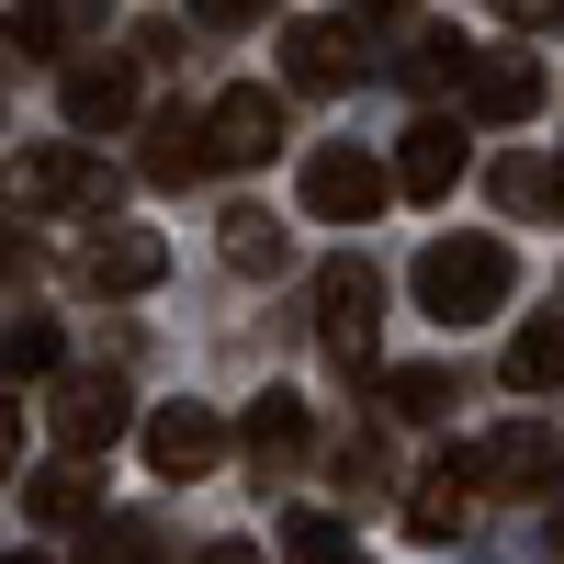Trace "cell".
Wrapping results in <instances>:
<instances>
[{"label": "cell", "instance_id": "13", "mask_svg": "<svg viewBox=\"0 0 564 564\" xmlns=\"http://www.w3.org/2000/svg\"><path fill=\"white\" fill-rule=\"evenodd\" d=\"M475 170V148L441 124V113H417L406 124V148H395V193H417V204H452V181Z\"/></svg>", "mask_w": 564, "mask_h": 564}, {"label": "cell", "instance_id": "7", "mask_svg": "<svg viewBox=\"0 0 564 564\" xmlns=\"http://www.w3.org/2000/svg\"><path fill=\"white\" fill-rule=\"evenodd\" d=\"M148 463L170 486H193V475H215L226 463V417L215 406H193V395H170V406H148Z\"/></svg>", "mask_w": 564, "mask_h": 564}, {"label": "cell", "instance_id": "8", "mask_svg": "<svg viewBox=\"0 0 564 564\" xmlns=\"http://www.w3.org/2000/svg\"><path fill=\"white\" fill-rule=\"evenodd\" d=\"M542 57H520V45H497V57H475V68H463V113H475V124H531L542 113Z\"/></svg>", "mask_w": 564, "mask_h": 564}, {"label": "cell", "instance_id": "4", "mask_svg": "<svg viewBox=\"0 0 564 564\" xmlns=\"http://www.w3.org/2000/svg\"><path fill=\"white\" fill-rule=\"evenodd\" d=\"M124 430H135V384L124 372H57V452L102 463Z\"/></svg>", "mask_w": 564, "mask_h": 564}, {"label": "cell", "instance_id": "9", "mask_svg": "<svg viewBox=\"0 0 564 564\" xmlns=\"http://www.w3.org/2000/svg\"><path fill=\"white\" fill-rule=\"evenodd\" d=\"M282 79H294V90H350V79H361V34H350L339 12L282 23Z\"/></svg>", "mask_w": 564, "mask_h": 564}, {"label": "cell", "instance_id": "15", "mask_svg": "<svg viewBox=\"0 0 564 564\" xmlns=\"http://www.w3.org/2000/svg\"><path fill=\"white\" fill-rule=\"evenodd\" d=\"M135 170H148L159 193H193V181L215 170V135H204V113H159V124H148V148H135Z\"/></svg>", "mask_w": 564, "mask_h": 564}, {"label": "cell", "instance_id": "23", "mask_svg": "<svg viewBox=\"0 0 564 564\" xmlns=\"http://www.w3.org/2000/svg\"><path fill=\"white\" fill-rule=\"evenodd\" d=\"M384 406H395V417H441V406H452V372H441V361H395V372H384Z\"/></svg>", "mask_w": 564, "mask_h": 564}, {"label": "cell", "instance_id": "25", "mask_svg": "<svg viewBox=\"0 0 564 564\" xmlns=\"http://www.w3.org/2000/svg\"><path fill=\"white\" fill-rule=\"evenodd\" d=\"M260 12H271V0H193V23H204V34H249Z\"/></svg>", "mask_w": 564, "mask_h": 564}, {"label": "cell", "instance_id": "3", "mask_svg": "<svg viewBox=\"0 0 564 564\" xmlns=\"http://www.w3.org/2000/svg\"><path fill=\"white\" fill-rule=\"evenodd\" d=\"M316 339L350 372H372V350H384V282H372V260H327L316 271Z\"/></svg>", "mask_w": 564, "mask_h": 564}, {"label": "cell", "instance_id": "27", "mask_svg": "<svg viewBox=\"0 0 564 564\" xmlns=\"http://www.w3.org/2000/svg\"><path fill=\"white\" fill-rule=\"evenodd\" d=\"M12 463H23V417L0 406V486H12Z\"/></svg>", "mask_w": 564, "mask_h": 564}, {"label": "cell", "instance_id": "2", "mask_svg": "<svg viewBox=\"0 0 564 564\" xmlns=\"http://www.w3.org/2000/svg\"><path fill=\"white\" fill-rule=\"evenodd\" d=\"M0 204H12V215H102L113 170L90 148H23L12 170H0Z\"/></svg>", "mask_w": 564, "mask_h": 564}, {"label": "cell", "instance_id": "28", "mask_svg": "<svg viewBox=\"0 0 564 564\" xmlns=\"http://www.w3.org/2000/svg\"><path fill=\"white\" fill-rule=\"evenodd\" d=\"M193 564H260V553H249V542H204Z\"/></svg>", "mask_w": 564, "mask_h": 564}, {"label": "cell", "instance_id": "6", "mask_svg": "<svg viewBox=\"0 0 564 564\" xmlns=\"http://www.w3.org/2000/svg\"><path fill=\"white\" fill-rule=\"evenodd\" d=\"M68 271L90 282V294H148V282L170 271V238H159V226H79Z\"/></svg>", "mask_w": 564, "mask_h": 564}, {"label": "cell", "instance_id": "19", "mask_svg": "<svg viewBox=\"0 0 564 564\" xmlns=\"http://www.w3.org/2000/svg\"><path fill=\"white\" fill-rule=\"evenodd\" d=\"M90 497H102V486L79 475V452H68V463H45V475L23 486V508H34L45 531H90Z\"/></svg>", "mask_w": 564, "mask_h": 564}, {"label": "cell", "instance_id": "31", "mask_svg": "<svg viewBox=\"0 0 564 564\" xmlns=\"http://www.w3.org/2000/svg\"><path fill=\"white\" fill-rule=\"evenodd\" d=\"M542 204H553V215H564V170H553V193H542Z\"/></svg>", "mask_w": 564, "mask_h": 564}, {"label": "cell", "instance_id": "29", "mask_svg": "<svg viewBox=\"0 0 564 564\" xmlns=\"http://www.w3.org/2000/svg\"><path fill=\"white\" fill-rule=\"evenodd\" d=\"M0 271H23V238H12V226H0Z\"/></svg>", "mask_w": 564, "mask_h": 564}, {"label": "cell", "instance_id": "17", "mask_svg": "<svg viewBox=\"0 0 564 564\" xmlns=\"http://www.w3.org/2000/svg\"><path fill=\"white\" fill-rule=\"evenodd\" d=\"M305 441H316L305 395H260L249 406V463H260V475H271V463H305Z\"/></svg>", "mask_w": 564, "mask_h": 564}, {"label": "cell", "instance_id": "24", "mask_svg": "<svg viewBox=\"0 0 564 564\" xmlns=\"http://www.w3.org/2000/svg\"><path fill=\"white\" fill-rule=\"evenodd\" d=\"M159 542H148V520H90L79 531V564H148Z\"/></svg>", "mask_w": 564, "mask_h": 564}, {"label": "cell", "instance_id": "14", "mask_svg": "<svg viewBox=\"0 0 564 564\" xmlns=\"http://www.w3.org/2000/svg\"><path fill=\"white\" fill-rule=\"evenodd\" d=\"M90 34H102V0H12V23H0L12 57H68Z\"/></svg>", "mask_w": 564, "mask_h": 564}, {"label": "cell", "instance_id": "30", "mask_svg": "<svg viewBox=\"0 0 564 564\" xmlns=\"http://www.w3.org/2000/svg\"><path fill=\"white\" fill-rule=\"evenodd\" d=\"M350 12H406V0H350Z\"/></svg>", "mask_w": 564, "mask_h": 564}, {"label": "cell", "instance_id": "21", "mask_svg": "<svg viewBox=\"0 0 564 564\" xmlns=\"http://www.w3.org/2000/svg\"><path fill=\"white\" fill-rule=\"evenodd\" d=\"M508 384H520V395L564 384V316H531L520 339H508Z\"/></svg>", "mask_w": 564, "mask_h": 564}, {"label": "cell", "instance_id": "32", "mask_svg": "<svg viewBox=\"0 0 564 564\" xmlns=\"http://www.w3.org/2000/svg\"><path fill=\"white\" fill-rule=\"evenodd\" d=\"M0 564H34V553H0Z\"/></svg>", "mask_w": 564, "mask_h": 564}, {"label": "cell", "instance_id": "16", "mask_svg": "<svg viewBox=\"0 0 564 564\" xmlns=\"http://www.w3.org/2000/svg\"><path fill=\"white\" fill-rule=\"evenodd\" d=\"M486 486L542 497V486H553V430H531V417H520V430H497V441H486Z\"/></svg>", "mask_w": 564, "mask_h": 564}, {"label": "cell", "instance_id": "5", "mask_svg": "<svg viewBox=\"0 0 564 564\" xmlns=\"http://www.w3.org/2000/svg\"><path fill=\"white\" fill-rule=\"evenodd\" d=\"M384 193H395V170L361 159V148H316V159H305V215H316V226H372Z\"/></svg>", "mask_w": 564, "mask_h": 564}, {"label": "cell", "instance_id": "26", "mask_svg": "<svg viewBox=\"0 0 564 564\" xmlns=\"http://www.w3.org/2000/svg\"><path fill=\"white\" fill-rule=\"evenodd\" d=\"M497 23L508 34H542V23H564V0H497Z\"/></svg>", "mask_w": 564, "mask_h": 564}, {"label": "cell", "instance_id": "18", "mask_svg": "<svg viewBox=\"0 0 564 564\" xmlns=\"http://www.w3.org/2000/svg\"><path fill=\"white\" fill-rule=\"evenodd\" d=\"M0 372H12V384H57V372H68L57 316H12V327H0Z\"/></svg>", "mask_w": 564, "mask_h": 564}, {"label": "cell", "instance_id": "10", "mask_svg": "<svg viewBox=\"0 0 564 564\" xmlns=\"http://www.w3.org/2000/svg\"><path fill=\"white\" fill-rule=\"evenodd\" d=\"M204 135H215V170H260V159L282 148V102H271L260 79H238V90L204 113Z\"/></svg>", "mask_w": 564, "mask_h": 564}, {"label": "cell", "instance_id": "33", "mask_svg": "<svg viewBox=\"0 0 564 564\" xmlns=\"http://www.w3.org/2000/svg\"><path fill=\"white\" fill-rule=\"evenodd\" d=\"M553 531H564V508H553Z\"/></svg>", "mask_w": 564, "mask_h": 564}, {"label": "cell", "instance_id": "11", "mask_svg": "<svg viewBox=\"0 0 564 564\" xmlns=\"http://www.w3.org/2000/svg\"><path fill=\"white\" fill-rule=\"evenodd\" d=\"M475 486H486V452L430 463V475H417V497H406V542H452L463 520H475Z\"/></svg>", "mask_w": 564, "mask_h": 564}, {"label": "cell", "instance_id": "20", "mask_svg": "<svg viewBox=\"0 0 564 564\" xmlns=\"http://www.w3.org/2000/svg\"><path fill=\"white\" fill-rule=\"evenodd\" d=\"M282 260H294V238H282V226H271L260 204H238V215H226V271H249V282H271Z\"/></svg>", "mask_w": 564, "mask_h": 564}, {"label": "cell", "instance_id": "1", "mask_svg": "<svg viewBox=\"0 0 564 564\" xmlns=\"http://www.w3.org/2000/svg\"><path fill=\"white\" fill-rule=\"evenodd\" d=\"M406 282H417V305H430L441 327H475V316H497V305H508V282H520V260H508L497 238H430Z\"/></svg>", "mask_w": 564, "mask_h": 564}, {"label": "cell", "instance_id": "22", "mask_svg": "<svg viewBox=\"0 0 564 564\" xmlns=\"http://www.w3.org/2000/svg\"><path fill=\"white\" fill-rule=\"evenodd\" d=\"M282 564H361V542L327 520V508H294V520H282Z\"/></svg>", "mask_w": 564, "mask_h": 564}, {"label": "cell", "instance_id": "12", "mask_svg": "<svg viewBox=\"0 0 564 564\" xmlns=\"http://www.w3.org/2000/svg\"><path fill=\"white\" fill-rule=\"evenodd\" d=\"M57 113H68L79 135H113V124H135V68H124V57H79V68L57 79Z\"/></svg>", "mask_w": 564, "mask_h": 564}]
</instances>
